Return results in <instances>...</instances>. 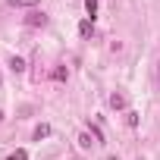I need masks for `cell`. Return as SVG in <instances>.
Masks as SVG:
<instances>
[{"label":"cell","mask_w":160,"mask_h":160,"mask_svg":"<svg viewBox=\"0 0 160 160\" xmlns=\"http://www.w3.org/2000/svg\"><path fill=\"white\" fill-rule=\"evenodd\" d=\"M126 104H129V101H126V94H110V107H113V110H122Z\"/></svg>","instance_id":"cell-4"},{"label":"cell","mask_w":160,"mask_h":160,"mask_svg":"<svg viewBox=\"0 0 160 160\" xmlns=\"http://www.w3.org/2000/svg\"><path fill=\"white\" fill-rule=\"evenodd\" d=\"M107 160H119V157H107Z\"/></svg>","instance_id":"cell-14"},{"label":"cell","mask_w":160,"mask_h":160,"mask_svg":"<svg viewBox=\"0 0 160 160\" xmlns=\"http://www.w3.org/2000/svg\"><path fill=\"white\" fill-rule=\"evenodd\" d=\"M85 10H88V19L98 16V0H85Z\"/></svg>","instance_id":"cell-8"},{"label":"cell","mask_w":160,"mask_h":160,"mask_svg":"<svg viewBox=\"0 0 160 160\" xmlns=\"http://www.w3.org/2000/svg\"><path fill=\"white\" fill-rule=\"evenodd\" d=\"M53 78H57V82H63V78H66V66H57V69H53Z\"/></svg>","instance_id":"cell-11"},{"label":"cell","mask_w":160,"mask_h":160,"mask_svg":"<svg viewBox=\"0 0 160 160\" xmlns=\"http://www.w3.org/2000/svg\"><path fill=\"white\" fill-rule=\"evenodd\" d=\"M47 135H50V126H47V122H41V126L35 129V141H41V138H47Z\"/></svg>","instance_id":"cell-6"},{"label":"cell","mask_w":160,"mask_h":160,"mask_svg":"<svg viewBox=\"0 0 160 160\" xmlns=\"http://www.w3.org/2000/svg\"><path fill=\"white\" fill-rule=\"evenodd\" d=\"M78 148H91V132H82V135H78Z\"/></svg>","instance_id":"cell-7"},{"label":"cell","mask_w":160,"mask_h":160,"mask_svg":"<svg viewBox=\"0 0 160 160\" xmlns=\"http://www.w3.org/2000/svg\"><path fill=\"white\" fill-rule=\"evenodd\" d=\"M10 160H28V151H22V148H19V151H13V154H10Z\"/></svg>","instance_id":"cell-10"},{"label":"cell","mask_w":160,"mask_h":160,"mask_svg":"<svg viewBox=\"0 0 160 160\" xmlns=\"http://www.w3.org/2000/svg\"><path fill=\"white\" fill-rule=\"evenodd\" d=\"M10 69H13V72H25V60H22V57H13V60H10Z\"/></svg>","instance_id":"cell-5"},{"label":"cell","mask_w":160,"mask_h":160,"mask_svg":"<svg viewBox=\"0 0 160 160\" xmlns=\"http://www.w3.org/2000/svg\"><path fill=\"white\" fill-rule=\"evenodd\" d=\"M91 32H94V19H82L78 22V35L82 38H91Z\"/></svg>","instance_id":"cell-2"},{"label":"cell","mask_w":160,"mask_h":160,"mask_svg":"<svg viewBox=\"0 0 160 160\" xmlns=\"http://www.w3.org/2000/svg\"><path fill=\"white\" fill-rule=\"evenodd\" d=\"M10 7H13V10H35L38 0H10Z\"/></svg>","instance_id":"cell-3"},{"label":"cell","mask_w":160,"mask_h":160,"mask_svg":"<svg viewBox=\"0 0 160 160\" xmlns=\"http://www.w3.org/2000/svg\"><path fill=\"white\" fill-rule=\"evenodd\" d=\"M157 88H160V63H157Z\"/></svg>","instance_id":"cell-13"},{"label":"cell","mask_w":160,"mask_h":160,"mask_svg":"<svg viewBox=\"0 0 160 160\" xmlns=\"http://www.w3.org/2000/svg\"><path fill=\"white\" fill-rule=\"evenodd\" d=\"M88 132H91V135H94V141H98V144H104V132H101V129H98V126H88Z\"/></svg>","instance_id":"cell-9"},{"label":"cell","mask_w":160,"mask_h":160,"mask_svg":"<svg viewBox=\"0 0 160 160\" xmlns=\"http://www.w3.org/2000/svg\"><path fill=\"white\" fill-rule=\"evenodd\" d=\"M126 119H129V126H138V113H135V110H129V113H126Z\"/></svg>","instance_id":"cell-12"},{"label":"cell","mask_w":160,"mask_h":160,"mask_svg":"<svg viewBox=\"0 0 160 160\" xmlns=\"http://www.w3.org/2000/svg\"><path fill=\"white\" fill-rule=\"evenodd\" d=\"M25 25H28V28H44V25H47V16H44L41 10H32V13L25 16Z\"/></svg>","instance_id":"cell-1"}]
</instances>
